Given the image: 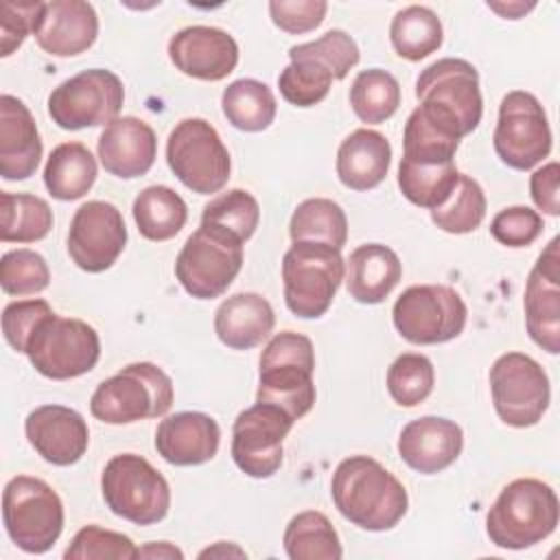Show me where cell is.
<instances>
[{"mask_svg": "<svg viewBox=\"0 0 560 560\" xmlns=\"http://www.w3.org/2000/svg\"><path fill=\"white\" fill-rule=\"evenodd\" d=\"M330 494L339 514L368 532L396 527L409 508L407 490L398 477L368 455H352L337 464Z\"/></svg>", "mask_w": 560, "mask_h": 560, "instance_id": "cell-1", "label": "cell"}, {"mask_svg": "<svg viewBox=\"0 0 560 560\" xmlns=\"http://www.w3.org/2000/svg\"><path fill=\"white\" fill-rule=\"evenodd\" d=\"M416 107L440 131L462 140L481 122L483 98L477 68L457 57H444L427 66L416 79Z\"/></svg>", "mask_w": 560, "mask_h": 560, "instance_id": "cell-2", "label": "cell"}, {"mask_svg": "<svg viewBox=\"0 0 560 560\" xmlns=\"http://www.w3.org/2000/svg\"><path fill=\"white\" fill-rule=\"evenodd\" d=\"M560 518L553 488L534 477L510 481L486 514V534L501 549H527L549 538Z\"/></svg>", "mask_w": 560, "mask_h": 560, "instance_id": "cell-3", "label": "cell"}, {"mask_svg": "<svg viewBox=\"0 0 560 560\" xmlns=\"http://www.w3.org/2000/svg\"><path fill=\"white\" fill-rule=\"evenodd\" d=\"M256 402H267L293 420L304 418L315 405V348L306 335L282 330L269 339L258 361Z\"/></svg>", "mask_w": 560, "mask_h": 560, "instance_id": "cell-4", "label": "cell"}, {"mask_svg": "<svg viewBox=\"0 0 560 560\" xmlns=\"http://www.w3.org/2000/svg\"><path fill=\"white\" fill-rule=\"evenodd\" d=\"M173 405V381L155 363L138 361L98 383L90 398V413L105 424H131L162 418Z\"/></svg>", "mask_w": 560, "mask_h": 560, "instance_id": "cell-5", "label": "cell"}, {"mask_svg": "<svg viewBox=\"0 0 560 560\" xmlns=\"http://www.w3.org/2000/svg\"><path fill=\"white\" fill-rule=\"evenodd\" d=\"M346 278L341 249L326 243H293L282 256L287 308L302 319L322 317Z\"/></svg>", "mask_w": 560, "mask_h": 560, "instance_id": "cell-6", "label": "cell"}, {"mask_svg": "<svg viewBox=\"0 0 560 560\" xmlns=\"http://www.w3.org/2000/svg\"><path fill=\"white\" fill-rule=\"evenodd\" d=\"M105 505L133 525H155L166 518L171 488L164 475L149 459L136 453L114 455L101 472Z\"/></svg>", "mask_w": 560, "mask_h": 560, "instance_id": "cell-7", "label": "cell"}, {"mask_svg": "<svg viewBox=\"0 0 560 560\" xmlns=\"http://www.w3.org/2000/svg\"><path fill=\"white\" fill-rule=\"evenodd\" d=\"M2 523L18 549L39 556L63 532V503L44 479L18 475L2 490Z\"/></svg>", "mask_w": 560, "mask_h": 560, "instance_id": "cell-8", "label": "cell"}, {"mask_svg": "<svg viewBox=\"0 0 560 560\" xmlns=\"http://www.w3.org/2000/svg\"><path fill=\"white\" fill-rule=\"evenodd\" d=\"M24 354L42 376L68 381L88 374L98 363L101 339L88 322L52 311L31 332Z\"/></svg>", "mask_w": 560, "mask_h": 560, "instance_id": "cell-9", "label": "cell"}, {"mask_svg": "<svg viewBox=\"0 0 560 560\" xmlns=\"http://www.w3.org/2000/svg\"><path fill=\"white\" fill-rule=\"evenodd\" d=\"M166 162L173 175L197 195L219 192L232 171L228 147L203 118L179 120L166 140Z\"/></svg>", "mask_w": 560, "mask_h": 560, "instance_id": "cell-10", "label": "cell"}, {"mask_svg": "<svg viewBox=\"0 0 560 560\" xmlns=\"http://www.w3.org/2000/svg\"><path fill=\"white\" fill-rule=\"evenodd\" d=\"M392 319L398 335L409 343L433 346L462 335L468 308L448 284H413L394 302Z\"/></svg>", "mask_w": 560, "mask_h": 560, "instance_id": "cell-11", "label": "cell"}, {"mask_svg": "<svg viewBox=\"0 0 560 560\" xmlns=\"http://www.w3.org/2000/svg\"><path fill=\"white\" fill-rule=\"evenodd\" d=\"M125 103V85L105 68L83 70L48 94V116L66 131L109 125Z\"/></svg>", "mask_w": 560, "mask_h": 560, "instance_id": "cell-12", "label": "cell"}, {"mask_svg": "<svg viewBox=\"0 0 560 560\" xmlns=\"http://www.w3.org/2000/svg\"><path fill=\"white\" fill-rule=\"evenodd\" d=\"M243 267V243L199 225L175 258V278L197 300L221 298Z\"/></svg>", "mask_w": 560, "mask_h": 560, "instance_id": "cell-13", "label": "cell"}, {"mask_svg": "<svg viewBox=\"0 0 560 560\" xmlns=\"http://www.w3.org/2000/svg\"><path fill=\"white\" fill-rule=\"evenodd\" d=\"M492 405L501 422L527 429L549 409L551 387L542 365L523 352H505L490 368Z\"/></svg>", "mask_w": 560, "mask_h": 560, "instance_id": "cell-14", "label": "cell"}, {"mask_svg": "<svg viewBox=\"0 0 560 560\" xmlns=\"http://www.w3.org/2000/svg\"><path fill=\"white\" fill-rule=\"evenodd\" d=\"M492 144L514 171H529L551 153V127L532 92L512 90L501 98Z\"/></svg>", "mask_w": 560, "mask_h": 560, "instance_id": "cell-15", "label": "cell"}, {"mask_svg": "<svg viewBox=\"0 0 560 560\" xmlns=\"http://www.w3.org/2000/svg\"><path fill=\"white\" fill-rule=\"evenodd\" d=\"M293 418L282 409L256 402L243 409L232 424V459L254 479H267L282 466V442L293 427Z\"/></svg>", "mask_w": 560, "mask_h": 560, "instance_id": "cell-16", "label": "cell"}, {"mask_svg": "<svg viewBox=\"0 0 560 560\" xmlns=\"http://www.w3.org/2000/svg\"><path fill=\"white\" fill-rule=\"evenodd\" d=\"M127 245V225L120 210L101 199L85 201L77 208L68 230V256L88 271L109 269Z\"/></svg>", "mask_w": 560, "mask_h": 560, "instance_id": "cell-17", "label": "cell"}, {"mask_svg": "<svg viewBox=\"0 0 560 560\" xmlns=\"http://www.w3.org/2000/svg\"><path fill=\"white\" fill-rule=\"evenodd\" d=\"M558 236L538 256L525 282V326L536 346L560 352V254Z\"/></svg>", "mask_w": 560, "mask_h": 560, "instance_id": "cell-18", "label": "cell"}, {"mask_svg": "<svg viewBox=\"0 0 560 560\" xmlns=\"http://www.w3.org/2000/svg\"><path fill=\"white\" fill-rule=\"evenodd\" d=\"M168 59L173 66L199 81H221L238 63L236 39L217 26H186L168 39Z\"/></svg>", "mask_w": 560, "mask_h": 560, "instance_id": "cell-19", "label": "cell"}, {"mask_svg": "<svg viewBox=\"0 0 560 560\" xmlns=\"http://www.w3.org/2000/svg\"><path fill=\"white\" fill-rule=\"evenodd\" d=\"M24 433L35 453L52 466L77 464L90 444L85 418L66 405L35 407L24 420Z\"/></svg>", "mask_w": 560, "mask_h": 560, "instance_id": "cell-20", "label": "cell"}, {"mask_svg": "<svg viewBox=\"0 0 560 560\" xmlns=\"http://www.w3.org/2000/svg\"><path fill=\"white\" fill-rule=\"evenodd\" d=\"M464 448V431L455 420L422 416L407 422L398 435L400 459L420 475H435L448 468Z\"/></svg>", "mask_w": 560, "mask_h": 560, "instance_id": "cell-21", "label": "cell"}, {"mask_svg": "<svg viewBox=\"0 0 560 560\" xmlns=\"http://www.w3.org/2000/svg\"><path fill=\"white\" fill-rule=\"evenodd\" d=\"M96 151L109 175L136 179L151 171L158 155V138L142 118L118 116L101 131Z\"/></svg>", "mask_w": 560, "mask_h": 560, "instance_id": "cell-22", "label": "cell"}, {"mask_svg": "<svg viewBox=\"0 0 560 560\" xmlns=\"http://www.w3.org/2000/svg\"><path fill=\"white\" fill-rule=\"evenodd\" d=\"M37 46L52 57H74L94 46L98 37V15L83 0H52L44 4L35 31Z\"/></svg>", "mask_w": 560, "mask_h": 560, "instance_id": "cell-23", "label": "cell"}, {"mask_svg": "<svg viewBox=\"0 0 560 560\" xmlns=\"http://www.w3.org/2000/svg\"><path fill=\"white\" fill-rule=\"evenodd\" d=\"M221 442L217 420L201 411L166 416L155 431L158 455L173 466H199L210 462Z\"/></svg>", "mask_w": 560, "mask_h": 560, "instance_id": "cell-24", "label": "cell"}, {"mask_svg": "<svg viewBox=\"0 0 560 560\" xmlns=\"http://www.w3.org/2000/svg\"><path fill=\"white\" fill-rule=\"evenodd\" d=\"M42 138L31 109L13 94L0 96V175L28 179L42 160Z\"/></svg>", "mask_w": 560, "mask_h": 560, "instance_id": "cell-25", "label": "cell"}, {"mask_svg": "<svg viewBox=\"0 0 560 560\" xmlns=\"http://www.w3.org/2000/svg\"><path fill=\"white\" fill-rule=\"evenodd\" d=\"M389 164V140L381 131L361 127L341 140L337 149L335 171L346 188L363 192L376 188L387 177Z\"/></svg>", "mask_w": 560, "mask_h": 560, "instance_id": "cell-26", "label": "cell"}, {"mask_svg": "<svg viewBox=\"0 0 560 560\" xmlns=\"http://www.w3.org/2000/svg\"><path fill=\"white\" fill-rule=\"evenodd\" d=\"M276 326V313L267 298L241 291L223 300L214 313V332L232 350H252L260 346Z\"/></svg>", "mask_w": 560, "mask_h": 560, "instance_id": "cell-27", "label": "cell"}, {"mask_svg": "<svg viewBox=\"0 0 560 560\" xmlns=\"http://www.w3.org/2000/svg\"><path fill=\"white\" fill-rule=\"evenodd\" d=\"M400 278L402 265L398 254L381 243L359 245L346 260V289L359 304L383 302Z\"/></svg>", "mask_w": 560, "mask_h": 560, "instance_id": "cell-28", "label": "cell"}, {"mask_svg": "<svg viewBox=\"0 0 560 560\" xmlns=\"http://www.w3.org/2000/svg\"><path fill=\"white\" fill-rule=\"evenodd\" d=\"M96 175V158L83 142H61L46 160L44 186L55 199L74 201L90 192Z\"/></svg>", "mask_w": 560, "mask_h": 560, "instance_id": "cell-29", "label": "cell"}, {"mask_svg": "<svg viewBox=\"0 0 560 560\" xmlns=\"http://www.w3.org/2000/svg\"><path fill=\"white\" fill-rule=\"evenodd\" d=\"M131 212L138 232L153 243L177 236L188 219L186 201L168 186H147L140 190Z\"/></svg>", "mask_w": 560, "mask_h": 560, "instance_id": "cell-30", "label": "cell"}, {"mask_svg": "<svg viewBox=\"0 0 560 560\" xmlns=\"http://www.w3.org/2000/svg\"><path fill=\"white\" fill-rule=\"evenodd\" d=\"M444 28L438 13L422 4L400 9L389 24V42L398 57L420 61L442 46Z\"/></svg>", "mask_w": 560, "mask_h": 560, "instance_id": "cell-31", "label": "cell"}, {"mask_svg": "<svg viewBox=\"0 0 560 560\" xmlns=\"http://www.w3.org/2000/svg\"><path fill=\"white\" fill-rule=\"evenodd\" d=\"M276 96L258 79H236L221 94V109L228 122L241 131H265L276 118Z\"/></svg>", "mask_w": 560, "mask_h": 560, "instance_id": "cell-32", "label": "cell"}, {"mask_svg": "<svg viewBox=\"0 0 560 560\" xmlns=\"http://www.w3.org/2000/svg\"><path fill=\"white\" fill-rule=\"evenodd\" d=\"M459 171L455 162H411L398 164V188L413 206L435 210L455 190Z\"/></svg>", "mask_w": 560, "mask_h": 560, "instance_id": "cell-33", "label": "cell"}, {"mask_svg": "<svg viewBox=\"0 0 560 560\" xmlns=\"http://www.w3.org/2000/svg\"><path fill=\"white\" fill-rule=\"evenodd\" d=\"M52 230V210L46 199L28 192H0V241L35 243Z\"/></svg>", "mask_w": 560, "mask_h": 560, "instance_id": "cell-34", "label": "cell"}, {"mask_svg": "<svg viewBox=\"0 0 560 560\" xmlns=\"http://www.w3.org/2000/svg\"><path fill=\"white\" fill-rule=\"evenodd\" d=\"M289 236L293 243H326L341 249L348 241V217L343 208L326 197H311L298 203L289 221Z\"/></svg>", "mask_w": 560, "mask_h": 560, "instance_id": "cell-35", "label": "cell"}, {"mask_svg": "<svg viewBox=\"0 0 560 560\" xmlns=\"http://www.w3.org/2000/svg\"><path fill=\"white\" fill-rule=\"evenodd\" d=\"M282 542L291 560H339L343 556L337 529L317 510L295 514L287 523Z\"/></svg>", "mask_w": 560, "mask_h": 560, "instance_id": "cell-36", "label": "cell"}, {"mask_svg": "<svg viewBox=\"0 0 560 560\" xmlns=\"http://www.w3.org/2000/svg\"><path fill=\"white\" fill-rule=\"evenodd\" d=\"M350 105L361 122L381 125L400 105V83L383 68L361 70L350 85Z\"/></svg>", "mask_w": 560, "mask_h": 560, "instance_id": "cell-37", "label": "cell"}, {"mask_svg": "<svg viewBox=\"0 0 560 560\" xmlns=\"http://www.w3.org/2000/svg\"><path fill=\"white\" fill-rule=\"evenodd\" d=\"M260 221V206L256 197L243 188H232L210 203L203 206L201 225L228 234L245 245L258 228Z\"/></svg>", "mask_w": 560, "mask_h": 560, "instance_id": "cell-38", "label": "cell"}, {"mask_svg": "<svg viewBox=\"0 0 560 560\" xmlns=\"http://www.w3.org/2000/svg\"><path fill=\"white\" fill-rule=\"evenodd\" d=\"M486 192L477 179L462 175L457 179L451 197L435 210H431V221L448 234H468L475 232L486 217Z\"/></svg>", "mask_w": 560, "mask_h": 560, "instance_id": "cell-39", "label": "cell"}, {"mask_svg": "<svg viewBox=\"0 0 560 560\" xmlns=\"http://www.w3.org/2000/svg\"><path fill=\"white\" fill-rule=\"evenodd\" d=\"M435 385V370L429 357L405 352L387 368V392L400 407H416L424 402Z\"/></svg>", "mask_w": 560, "mask_h": 560, "instance_id": "cell-40", "label": "cell"}, {"mask_svg": "<svg viewBox=\"0 0 560 560\" xmlns=\"http://www.w3.org/2000/svg\"><path fill=\"white\" fill-rule=\"evenodd\" d=\"M332 74L308 57L289 55V66L278 77L280 94L295 107H313L322 103L332 85Z\"/></svg>", "mask_w": 560, "mask_h": 560, "instance_id": "cell-41", "label": "cell"}, {"mask_svg": "<svg viewBox=\"0 0 560 560\" xmlns=\"http://www.w3.org/2000/svg\"><path fill=\"white\" fill-rule=\"evenodd\" d=\"M459 140L440 131L413 109L402 131V158L411 162H455Z\"/></svg>", "mask_w": 560, "mask_h": 560, "instance_id": "cell-42", "label": "cell"}, {"mask_svg": "<svg viewBox=\"0 0 560 560\" xmlns=\"http://www.w3.org/2000/svg\"><path fill=\"white\" fill-rule=\"evenodd\" d=\"M0 284L7 295H35L50 284V269L42 254L20 247L2 254Z\"/></svg>", "mask_w": 560, "mask_h": 560, "instance_id": "cell-43", "label": "cell"}, {"mask_svg": "<svg viewBox=\"0 0 560 560\" xmlns=\"http://www.w3.org/2000/svg\"><path fill=\"white\" fill-rule=\"evenodd\" d=\"M289 55L308 57L322 63L332 74L335 81H341L359 63V46L341 28H330L315 42L291 46Z\"/></svg>", "mask_w": 560, "mask_h": 560, "instance_id": "cell-44", "label": "cell"}, {"mask_svg": "<svg viewBox=\"0 0 560 560\" xmlns=\"http://www.w3.org/2000/svg\"><path fill=\"white\" fill-rule=\"evenodd\" d=\"M66 560H133L138 558V547L133 540L120 532H112L98 525L81 527L63 551Z\"/></svg>", "mask_w": 560, "mask_h": 560, "instance_id": "cell-45", "label": "cell"}, {"mask_svg": "<svg viewBox=\"0 0 560 560\" xmlns=\"http://www.w3.org/2000/svg\"><path fill=\"white\" fill-rule=\"evenodd\" d=\"M44 4L39 0L28 2H0V57L13 55L28 35H35Z\"/></svg>", "mask_w": 560, "mask_h": 560, "instance_id": "cell-46", "label": "cell"}, {"mask_svg": "<svg viewBox=\"0 0 560 560\" xmlns=\"http://www.w3.org/2000/svg\"><path fill=\"white\" fill-rule=\"evenodd\" d=\"M542 217L529 206H510L494 214L490 234L505 247H527L542 234Z\"/></svg>", "mask_w": 560, "mask_h": 560, "instance_id": "cell-47", "label": "cell"}, {"mask_svg": "<svg viewBox=\"0 0 560 560\" xmlns=\"http://www.w3.org/2000/svg\"><path fill=\"white\" fill-rule=\"evenodd\" d=\"M52 308L46 300H18L4 306L2 311V335L4 341L15 350L24 354L26 341L35 326L50 315Z\"/></svg>", "mask_w": 560, "mask_h": 560, "instance_id": "cell-48", "label": "cell"}, {"mask_svg": "<svg viewBox=\"0 0 560 560\" xmlns=\"http://www.w3.org/2000/svg\"><path fill=\"white\" fill-rule=\"evenodd\" d=\"M326 11H328V4L324 0H271L269 2L271 22L289 35H302V33L315 31L324 22Z\"/></svg>", "mask_w": 560, "mask_h": 560, "instance_id": "cell-49", "label": "cell"}, {"mask_svg": "<svg viewBox=\"0 0 560 560\" xmlns=\"http://www.w3.org/2000/svg\"><path fill=\"white\" fill-rule=\"evenodd\" d=\"M560 164L547 162L540 168H536L529 177V195L538 210H542L549 217L560 214Z\"/></svg>", "mask_w": 560, "mask_h": 560, "instance_id": "cell-50", "label": "cell"}, {"mask_svg": "<svg viewBox=\"0 0 560 560\" xmlns=\"http://www.w3.org/2000/svg\"><path fill=\"white\" fill-rule=\"evenodd\" d=\"M138 558H184V551L171 542H149L138 549Z\"/></svg>", "mask_w": 560, "mask_h": 560, "instance_id": "cell-51", "label": "cell"}, {"mask_svg": "<svg viewBox=\"0 0 560 560\" xmlns=\"http://www.w3.org/2000/svg\"><path fill=\"white\" fill-rule=\"evenodd\" d=\"M534 7H536L534 2H529V4H525V2H488V9L497 11L505 20H518Z\"/></svg>", "mask_w": 560, "mask_h": 560, "instance_id": "cell-52", "label": "cell"}, {"mask_svg": "<svg viewBox=\"0 0 560 560\" xmlns=\"http://www.w3.org/2000/svg\"><path fill=\"white\" fill-rule=\"evenodd\" d=\"M230 556V553H234V556H245V551L243 549H238V547H228L225 549V542H219L217 547H208V549H203L201 553H199V558H208V556Z\"/></svg>", "mask_w": 560, "mask_h": 560, "instance_id": "cell-53", "label": "cell"}]
</instances>
